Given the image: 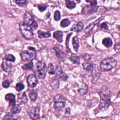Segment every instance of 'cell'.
<instances>
[{"label": "cell", "instance_id": "cell-9", "mask_svg": "<svg viewBox=\"0 0 120 120\" xmlns=\"http://www.w3.org/2000/svg\"><path fill=\"white\" fill-rule=\"evenodd\" d=\"M40 107L38 106L32 107L29 112L30 117L33 120H38L39 118Z\"/></svg>", "mask_w": 120, "mask_h": 120}, {"label": "cell", "instance_id": "cell-33", "mask_svg": "<svg viewBox=\"0 0 120 120\" xmlns=\"http://www.w3.org/2000/svg\"><path fill=\"white\" fill-rule=\"evenodd\" d=\"M101 75V74L100 73H98L95 75H94L91 78V82L92 83H95V82H96L99 78Z\"/></svg>", "mask_w": 120, "mask_h": 120}, {"label": "cell", "instance_id": "cell-37", "mask_svg": "<svg viewBox=\"0 0 120 120\" xmlns=\"http://www.w3.org/2000/svg\"><path fill=\"white\" fill-rule=\"evenodd\" d=\"M15 2L17 4L19 5V6H23L27 3V1L25 0H15Z\"/></svg>", "mask_w": 120, "mask_h": 120}, {"label": "cell", "instance_id": "cell-32", "mask_svg": "<svg viewBox=\"0 0 120 120\" xmlns=\"http://www.w3.org/2000/svg\"><path fill=\"white\" fill-rule=\"evenodd\" d=\"M24 85L22 82H18L17 83H16L15 85V89L18 92L22 91V90L24 89Z\"/></svg>", "mask_w": 120, "mask_h": 120}, {"label": "cell", "instance_id": "cell-23", "mask_svg": "<svg viewBox=\"0 0 120 120\" xmlns=\"http://www.w3.org/2000/svg\"><path fill=\"white\" fill-rule=\"evenodd\" d=\"M72 44L74 50L76 52L77 51L79 47V40L77 36H75L73 38Z\"/></svg>", "mask_w": 120, "mask_h": 120}, {"label": "cell", "instance_id": "cell-8", "mask_svg": "<svg viewBox=\"0 0 120 120\" xmlns=\"http://www.w3.org/2000/svg\"><path fill=\"white\" fill-rule=\"evenodd\" d=\"M98 8V7L97 6L92 5H87L82 9V13L85 15H90L97 12Z\"/></svg>", "mask_w": 120, "mask_h": 120}, {"label": "cell", "instance_id": "cell-42", "mask_svg": "<svg viewBox=\"0 0 120 120\" xmlns=\"http://www.w3.org/2000/svg\"><path fill=\"white\" fill-rule=\"evenodd\" d=\"M120 43H117L115 44L114 46V50L116 52H119L120 51Z\"/></svg>", "mask_w": 120, "mask_h": 120}, {"label": "cell", "instance_id": "cell-29", "mask_svg": "<svg viewBox=\"0 0 120 120\" xmlns=\"http://www.w3.org/2000/svg\"><path fill=\"white\" fill-rule=\"evenodd\" d=\"M22 68L24 70H32L33 68V64L32 61L30 62L25 64L23 66H22Z\"/></svg>", "mask_w": 120, "mask_h": 120}, {"label": "cell", "instance_id": "cell-21", "mask_svg": "<svg viewBox=\"0 0 120 120\" xmlns=\"http://www.w3.org/2000/svg\"><path fill=\"white\" fill-rule=\"evenodd\" d=\"M29 96L31 101L34 102L38 98V92L36 90H32L29 93Z\"/></svg>", "mask_w": 120, "mask_h": 120}, {"label": "cell", "instance_id": "cell-36", "mask_svg": "<svg viewBox=\"0 0 120 120\" xmlns=\"http://www.w3.org/2000/svg\"><path fill=\"white\" fill-rule=\"evenodd\" d=\"M7 119H15L14 118V116L12 113L8 112L3 118V120H7Z\"/></svg>", "mask_w": 120, "mask_h": 120}, {"label": "cell", "instance_id": "cell-2", "mask_svg": "<svg viewBox=\"0 0 120 120\" xmlns=\"http://www.w3.org/2000/svg\"><path fill=\"white\" fill-rule=\"evenodd\" d=\"M117 64L116 60L112 57H108L105 58L101 62L100 68L102 71H109L114 68Z\"/></svg>", "mask_w": 120, "mask_h": 120}, {"label": "cell", "instance_id": "cell-31", "mask_svg": "<svg viewBox=\"0 0 120 120\" xmlns=\"http://www.w3.org/2000/svg\"><path fill=\"white\" fill-rule=\"evenodd\" d=\"M70 24V20L68 18L63 19L60 22V26L61 27H66Z\"/></svg>", "mask_w": 120, "mask_h": 120}, {"label": "cell", "instance_id": "cell-16", "mask_svg": "<svg viewBox=\"0 0 120 120\" xmlns=\"http://www.w3.org/2000/svg\"><path fill=\"white\" fill-rule=\"evenodd\" d=\"M56 56L60 59H64L66 57V54L57 47H54L52 48Z\"/></svg>", "mask_w": 120, "mask_h": 120}, {"label": "cell", "instance_id": "cell-34", "mask_svg": "<svg viewBox=\"0 0 120 120\" xmlns=\"http://www.w3.org/2000/svg\"><path fill=\"white\" fill-rule=\"evenodd\" d=\"M5 59L8 61H12V62H14L15 60V58L14 57V56L11 54H8V55H6Z\"/></svg>", "mask_w": 120, "mask_h": 120}, {"label": "cell", "instance_id": "cell-7", "mask_svg": "<svg viewBox=\"0 0 120 120\" xmlns=\"http://www.w3.org/2000/svg\"><path fill=\"white\" fill-rule=\"evenodd\" d=\"M23 22L29 26L32 30H36L38 27V24L34 17L28 12H26L24 14Z\"/></svg>", "mask_w": 120, "mask_h": 120}, {"label": "cell", "instance_id": "cell-10", "mask_svg": "<svg viewBox=\"0 0 120 120\" xmlns=\"http://www.w3.org/2000/svg\"><path fill=\"white\" fill-rule=\"evenodd\" d=\"M27 82L29 86L30 87H35L38 83V80L34 75H30L27 77Z\"/></svg>", "mask_w": 120, "mask_h": 120}, {"label": "cell", "instance_id": "cell-3", "mask_svg": "<svg viewBox=\"0 0 120 120\" xmlns=\"http://www.w3.org/2000/svg\"><path fill=\"white\" fill-rule=\"evenodd\" d=\"M19 30L22 36L26 39H31L34 36L32 29L24 22L19 23Z\"/></svg>", "mask_w": 120, "mask_h": 120}, {"label": "cell", "instance_id": "cell-45", "mask_svg": "<svg viewBox=\"0 0 120 120\" xmlns=\"http://www.w3.org/2000/svg\"><path fill=\"white\" fill-rule=\"evenodd\" d=\"M70 113V109L69 107H67L65 109V114H69Z\"/></svg>", "mask_w": 120, "mask_h": 120}, {"label": "cell", "instance_id": "cell-26", "mask_svg": "<svg viewBox=\"0 0 120 120\" xmlns=\"http://www.w3.org/2000/svg\"><path fill=\"white\" fill-rule=\"evenodd\" d=\"M57 76L60 80L64 81H66L68 78V76L66 73L62 72H60V71H58V73L57 74Z\"/></svg>", "mask_w": 120, "mask_h": 120}, {"label": "cell", "instance_id": "cell-44", "mask_svg": "<svg viewBox=\"0 0 120 120\" xmlns=\"http://www.w3.org/2000/svg\"><path fill=\"white\" fill-rule=\"evenodd\" d=\"M87 2H89L90 3L91 5L92 6H96L97 4V2L96 0H86Z\"/></svg>", "mask_w": 120, "mask_h": 120}, {"label": "cell", "instance_id": "cell-20", "mask_svg": "<svg viewBox=\"0 0 120 120\" xmlns=\"http://www.w3.org/2000/svg\"><path fill=\"white\" fill-rule=\"evenodd\" d=\"M102 44L105 47L109 48L112 46V41L110 38L107 37L104 38L102 40Z\"/></svg>", "mask_w": 120, "mask_h": 120}, {"label": "cell", "instance_id": "cell-5", "mask_svg": "<svg viewBox=\"0 0 120 120\" xmlns=\"http://www.w3.org/2000/svg\"><path fill=\"white\" fill-rule=\"evenodd\" d=\"M53 108L56 111H61L65 106L66 98L61 94H57L53 98Z\"/></svg>", "mask_w": 120, "mask_h": 120}, {"label": "cell", "instance_id": "cell-18", "mask_svg": "<svg viewBox=\"0 0 120 120\" xmlns=\"http://www.w3.org/2000/svg\"><path fill=\"white\" fill-rule=\"evenodd\" d=\"M84 27V24L82 22H79L74 26H73L71 29V30H73L76 32L81 31Z\"/></svg>", "mask_w": 120, "mask_h": 120}, {"label": "cell", "instance_id": "cell-15", "mask_svg": "<svg viewBox=\"0 0 120 120\" xmlns=\"http://www.w3.org/2000/svg\"><path fill=\"white\" fill-rule=\"evenodd\" d=\"M7 61L8 60H7L5 59L3 60L1 64V67L4 71H5L6 72L9 73L11 71L12 68L11 65L9 63H8Z\"/></svg>", "mask_w": 120, "mask_h": 120}, {"label": "cell", "instance_id": "cell-14", "mask_svg": "<svg viewBox=\"0 0 120 120\" xmlns=\"http://www.w3.org/2000/svg\"><path fill=\"white\" fill-rule=\"evenodd\" d=\"M102 17H100L99 18H98V19H97V20H96L95 22H93L92 23H91V24H90L89 25H88L84 30V32L86 33H89V32H90L93 29V28L94 27V26L97 24L98 23H99V22H100V21L101 20H102L103 19Z\"/></svg>", "mask_w": 120, "mask_h": 120}, {"label": "cell", "instance_id": "cell-22", "mask_svg": "<svg viewBox=\"0 0 120 120\" xmlns=\"http://www.w3.org/2000/svg\"><path fill=\"white\" fill-rule=\"evenodd\" d=\"M38 37L40 38H47L50 37L51 36V34L50 31H48L46 32H45L42 31L41 30H39L38 31Z\"/></svg>", "mask_w": 120, "mask_h": 120}, {"label": "cell", "instance_id": "cell-12", "mask_svg": "<svg viewBox=\"0 0 120 120\" xmlns=\"http://www.w3.org/2000/svg\"><path fill=\"white\" fill-rule=\"evenodd\" d=\"M28 100V99L25 92L19 93L18 95L17 102L19 104H25L27 103Z\"/></svg>", "mask_w": 120, "mask_h": 120}, {"label": "cell", "instance_id": "cell-40", "mask_svg": "<svg viewBox=\"0 0 120 120\" xmlns=\"http://www.w3.org/2000/svg\"><path fill=\"white\" fill-rule=\"evenodd\" d=\"M10 82L8 80H6L2 82V86L5 88H7L9 86Z\"/></svg>", "mask_w": 120, "mask_h": 120}, {"label": "cell", "instance_id": "cell-30", "mask_svg": "<svg viewBox=\"0 0 120 120\" xmlns=\"http://www.w3.org/2000/svg\"><path fill=\"white\" fill-rule=\"evenodd\" d=\"M47 71L50 75H54L56 73V70L54 68L53 65L52 63H49L47 68Z\"/></svg>", "mask_w": 120, "mask_h": 120}, {"label": "cell", "instance_id": "cell-13", "mask_svg": "<svg viewBox=\"0 0 120 120\" xmlns=\"http://www.w3.org/2000/svg\"><path fill=\"white\" fill-rule=\"evenodd\" d=\"M5 99L9 101V105L13 106L15 104V97L13 93H8L5 95Z\"/></svg>", "mask_w": 120, "mask_h": 120}, {"label": "cell", "instance_id": "cell-28", "mask_svg": "<svg viewBox=\"0 0 120 120\" xmlns=\"http://www.w3.org/2000/svg\"><path fill=\"white\" fill-rule=\"evenodd\" d=\"M59 85H60L59 81L58 79L57 78L53 79L50 83V85H51V87L52 89H55V90H56L59 88Z\"/></svg>", "mask_w": 120, "mask_h": 120}, {"label": "cell", "instance_id": "cell-41", "mask_svg": "<svg viewBox=\"0 0 120 120\" xmlns=\"http://www.w3.org/2000/svg\"><path fill=\"white\" fill-rule=\"evenodd\" d=\"M72 35V33H69L67 37V38H66V46H67V47L68 48V49H69V47H68V43H69V40L70 39V36Z\"/></svg>", "mask_w": 120, "mask_h": 120}, {"label": "cell", "instance_id": "cell-1", "mask_svg": "<svg viewBox=\"0 0 120 120\" xmlns=\"http://www.w3.org/2000/svg\"><path fill=\"white\" fill-rule=\"evenodd\" d=\"M98 94L101 99L99 108L101 110H105L109 107L111 104V91L108 87L104 86L99 90Z\"/></svg>", "mask_w": 120, "mask_h": 120}, {"label": "cell", "instance_id": "cell-46", "mask_svg": "<svg viewBox=\"0 0 120 120\" xmlns=\"http://www.w3.org/2000/svg\"><path fill=\"white\" fill-rule=\"evenodd\" d=\"M50 15H51V14H50V13H49V12H48V13H47L46 14L45 16V17L46 19H47L48 18H49L50 17Z\"/></svg>", "mask_w": 120, "mask_h": 120}, {"label": "cell", "instance_id": "cell-6", "mask_svg": "<svg viewBox=\"0 0 120 120\" xmlns=\"http://www.w3.org/2000/svg\"><path fill=\"white\" fill-rule=\"evenodd\" d=\"M47 68L45 63L42 61H39L35 66V72L38 77L41 79H43L46 75Z\"/></svg>", "mask_w": 120, "mask_h": 120}, {"label": "cell", "instance_id": "cell-35", "mask_svg": "<svg viewBox=\"0 0 120 120\" xmlns=\"http://www.w3.org/2000/svg\"><path fill=\"white\" fill-rule=\"evenodd\" d=\"M61 18L60 12L58 10H56L55 11L54 13V19L55 21H59L60 20Z\"/></svg>", "mask_w": 120, "mask_h": 120}, {"label": "cell", "instance_id": "cell-19", "mask_svg": "<svg viewBox=\"0 0 120 120\" xmlns=\"http://www.w3.org/2000/svg\"><path fill=\"white\" fill-rule=\"evenodd\" d=\"M69 59L70 61H71L73 64L79 65L80 63V57L75 54L72 53L70 56Z\"/></svg>", "mask_w": 120, "mask_h": 120}, {"label": "cell", "instance_id": "cell-43", "mask_svg": "<svg viewBox=\"0 0 120 120\" xmlns=\"http://www.w3.org/2000/svg\"><path fill=\"white\" fill-rule=\"evenodd\" d=\"M100 27L101 28L104 29L105 30H108V26L106 22H103V23H101L100 25Z\"/></svg>", "mask_w": 120, "mask_h": 120}, {"label": "cell", "instance_id": "cell-24", "mask_svg": "<svg viewBox=\"0 0 120 120\" xmlns=\"http://www.w3.org/2000/svg\"><path fill=\"white\" fill-rule=\"evenodd\" d=\"M78 91L79 93L81 95H85L87 92V91H88V86L86 84L83 83L82 86L78 89Z\"/></svg>", "mask_w": 120, "mask_h": 120}, {"label": "cell", "instance_id": "cell-27", "mask_svg": "<svg viewBox=\"0 0 120 120\" xmlns=\"http://www.w3.org/2000/svg\"><path fill=\"white\" fill-rule=\"evenodd\" d=\"M66 6L69 9H73L76 7L75 3L72 0H67L66 1Z\"/></svg>", "mask_w": 120, "mask_h": 120}, {"label": "cell", "instance_id": "cell-39", "mask_svg": "<svg viewBox=\"0 0 120 120\" xmlns=\"http://www.w3.org/2000/svg\"><path fill=\"white\" fill-rule=\"evenodd\" d=\"M82 58L85 60L88 61L91 59V57L89 54L87 53H83L82 55Z\"/></svg>", "mask_w": 120, "mask_h": 120}, {"label": "cell", "instance_id": "cell-4", "mask_svg": "<svg viewBox=\"0 0 120 120\" xmlns=\"http://www.w3.org/2000/svg\"><path fill=\"white\" fill-rule=\"evenodd\" d=\"M27 50L22 51L20 53L22 60L24 61H31L36 57V51L33 47H29Z\"/></svg>", "mask_w": 120, "mask_h": 120}, {"label": "cell", "instance_id": "cell-38", "mask_svg": "<svg viewBox=\"0 0 120 120\" xmlns=\"http://www.w3.org/2000/svg\"><path fill=\"white\" fill-rule=\"evenodd\" d=\"M38 8L40 12H43L46 9L47 6L44 4H40L38 5Z\"/></svg>", "mask_w": 120, "mask_h": 120}, {"label": "cell", "instance_id": "cell-17", "mask_svg": "<svg viewBox=\"0 0 120 120\" xmlns=\"http://www.w3.org/2000/svg\"><path fill=\"white\" fill-rule=\"evenodd\" d=\"M53 38L59 43H62L63 41V33L61 31H56L53 33Z\"/></svg>", "mask_w": 120, "mask_h": 120}, {"label": "cell", "instance_id": "cell-25", "mask_svg": "<svg viewBox=\"0 0 120 120\" xmlns=\"http://www.w3.org/2000/svg\"><path fill=\"white\" fill-rule=\"evenodd\" d=\"M22 110V107L18 105H15L12 106L11 109V112L13 114H17L20 112Z\"/></svg>", "mask_w": 120, "mask_h": 120}, {"label": "cell", "instance_id": "cell-11", "mask_svg": "<svg viewBox=\"0 0 120 120\" xmlns=\"http://www.w3.org/2000/svg\"><path fill=\"white\" fill-rule=\"evenodd\" d=\"M83 68L88 72H91L93 70H95L98 68V66L94 63H90L87 62H84L82 64Z\"/></svg>", "mask_w": 120, "mask_h": 120}]
</instances>
